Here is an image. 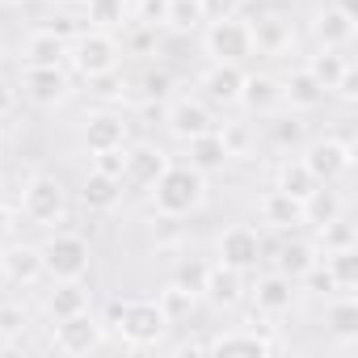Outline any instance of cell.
I'll list each match as a JSON object with an SVG mask.
<instances>
[{
  "label": "cell",
  "instance_id": "6da1fadb",
  "mask_svg": "<svg viewBox=\"0 0 358 358\" xmlns=\"http://www.w3.org/2000/svg\"><path fill=\"white\" fill-rule=\"evenodd\" d=\"M207 207V173L194 164H169L152 186V211L160 220H186Z\"/></svg>",
  "mask_w": 358,
  "mask_h": 358
},
{
  "label": "cell",
  "instance_id": "7a4b0ae2",
  "mask_svg": "<svg viewBox=\"0 0 358 358\" xmlns=\"http://www.w3.org/2000/svg\"><path fill=\"white\" fill-rule=\"evenodd\" d=\"M110 329L127 345H156L169 333V316L156 299H114L110 303Z\"/></svg>",
  "mask_w": 358,
  "mask_h": 358
},
{
  "label": "cell",
  "instance_id": "3957f363",
  "mask_svg": "<svg viewBox=\"0 0 358 358\" xmlns=\"http://www.w3.org/2000/svg\"><path fill=\"white\" fill-rule=\"evenodd\" d=\"M22 220L38 224V228H55L68 220V190L55 173H34L22 186Z\"/></svg>",
  "mask_w": 358,
  "mask_h": 358
},
{
  "label": "cell",
  "instance_id": "277c9868",
  "mask_svg": "<svg viewBox=\"0 0 358 358\" xmlns=\"http://www.w3.org/2000/svg\"><path fill=\"white\" fill-rule=\"evenodd\" d=\"M118 55H122V47L114 43L110 30H80V34L68 43V64H72L85 80H97V76L114 72V68H118Z\"/></svg>",
  "mask_w": 358,
  "mask_h": 358
},
{
  "label": "cell",
  "instance_id": "5b68a950",
  "mask_svg": "<svg viewBox=\"0 0 358 358\" xmlns=\"http://www.w3.org/2000/svg\"><path fill=\"white\" fill-rule=\"evenodd\" d=\"M93 262V249L80 232H51L43 245V270L51 278H85Z\"/></svg>",
  "mask_w": 358,
  "mask_h": 358
},
{
  "label": "cell",
  "instance_id": "8992f818",
  "mask_svg": "<svg viewBox=\"0 0 358 358\" xmlns=\"http://www.w3.org/2000/svg\"><path fill=\"white\" fill-rule=\"evenodd\" d=\"M207 55L215 64H245L253 51V34H249V22L236 13V17H224V22H211L207 26V38H203Z\"/></svg>",
  "mask_w": 358,
  "mask_h": 358
},
{
  "label": "cell",
  "instance_id": "52a82bcc",
  "mask_svg": "<svg viewBox=\"0 0 358 358\" xmlns=\"http://www.w3.org/2000/svg\"><path fill=\"white\" fill-rule=\"evenodd\" d=\"M303 164L312 169V177H316V182L333 186L337 177H345V173H350V164H354V148H350L345 139H333V135H324V139H312V143H308V152H303Z\"/></svg>",
  "mask_w": 358,
  "mask_h": 358
},
{
  "label": "cell",
  "instance_id": "ba28073f",
  "mask_svg": "<svg viewBox=\"0 0 358 358\" xmlns=\"http://www.w3.org/2000/svg\"><path fill=\"white\" fill-rule=\"evenodd\" d=\"M215 257H220V266H232V270L249 274V270H257V262H262V236H257L249 224H232V228L220 232Z\"/></svg>",
  "mask_w": 358,
  "mask_h": 358
},
{
  "label": "cell",
  "instance_id": "9c48e42d",
  "mask_svg": "<svg viewBox=\"0 0 358 358\" xmlns=\"http://www.w3.org/2000/svg\"><path fill=\"white\" fill-rule=\"evenodd\" d=\"M169 152L160 143H131L127 148V160H122V186L131 190H152L156 177L169 169Z\"/></svg>",
  "mask_w": 358,
  "mask_h": 358
},
{
  "label": "cell",
  "instance_id": "30bf717a",
  "mask_svg": "<svg viewBox=\"0 0 358 358\" xmlns=\"http://www.w3.org/2000/svg\"><path fill=\"white\" fill-rule=\"evenodd\" d=\"M101 337H106V324L93 312H76V316L55 320V337L51 341H55L59 354H89V350L101 345Z\"/></svg>",
  "mask_w": 358,
  "mask_h": 358
},
{
  "label": "cell",
  "instance_id": "8fae6325",
  "mask_svg": "<svg viewBox=\"0 0 358 358\" xmlns=\"http://www.w3.org/2000/svg\"><path fill=\"white\" fill-rule=\"evenodd\" d=\"M164 127H169L173 139L190 143V139L215 131V118H211V110H207L203 101H194V97H177V101L164 106Z\"/></svg>",
  "mask_w": 358,
  "mask_h": 358
},
{
  "label": "cell",
  "instance_id": "7c38bea8",
  "mask_svg": "<svg viewBox=\"0 0 358 358\" xmlns=\"http://www.w3.org/2000/svg\"><path fill=\"white\" fill-rule=\"evenodd\" d=\"M22 89H26V97H30L34 106H43V110L64 106L68 93H72L64 68H30V64H26V72H22Z\"/></svg>",
  "mask_w": 358,
  "mask_h": 358
},
{
  "label": "cell",
  "instance_id": "4fadbf2b",
  "mask_svg": "<svg viewBox=\"0 0 358 358\" xmlns=\"http://www.w3.org/2000/svg\"><path fill=\"white\" fill-rule=\"evenodd\" d=\"M0 274H5L13 287H34L47 274L43 270V249L38 245H22V241L5 245L0 249Z\"/></svg>",
  "mask_w": 358,
  "mask_h": 358
},
{
  "label": "cell",
  "instance_id": "5bb4252c",
  "mask_svg": "<svg viewBox=\"0 0 358 358\" xmlns=\"http://www.w3.org/2000/svg\"><path fill=\"white\" fill-rule=\"evenodd\" d=\"M127 135H131V127H127V118L114 114V110H97V114H89L85 127H80V143H85L89 152L127 148Z\"/></svg>",
  "mask_w": 358,
  "mask_h": 358
},
{
  "label": "cell",
  "instance_id": "9a60e30c",
  "mask_svg": "<svg viewBox=\"0 0 358 358\" xmlns=\"http://www.w3.org/2000/svg\"><path fill=\"white\" fill-rule=\"evenodd\" d=\"M354 13H345L337 0L333 5H324V9H316L312 13V38L320 43V47H329V51H341V47H350V38H354Z\"/></svg>",
  "mask_w": 358,
  "mask_h": 358
},
{
  "label": "cell",
  "instance_id": "2e32d148",
  "mask_svg": "<svg viewBox=\"0 0 358 358\" xmlns=\"http://www.w3.org/2000/svg\"><path fill=\"white\" fill-rule=\"evenodd\" d=\"M253 308L257 312H266V316H282V312H291V303H295V278H287L282 270H274V274H262L257 282H253Z\"/></svg>",
  "mask_w": 358,
  "mask_h": 358
},
{
  "label": "cell",
  "instance_id": "e0dca14e",
  "mask_svg": "<svg viewBox=\"0 0 358 358\" xmlns=\"http://www.w3.org/2000/svg\"><path fill=\"white\" fill-rule=\"evenodd\" d=\"M89 303H93V291L85 287V278H55V287L43 299L47 316H55V320L76 316V312H89Z\"/></svg>",
  "mask_w": 358,
  "mask_h": 358
},
{
  "label": "cell",
  "instance_id": "ac0fdd59",
  "mask_svg": "<svg viewBox=\"0 0 358 358\" xmlns=\"http://www.w3.org/2000/svg\"><path fill=\"white\" fill-rule=\"evenodd\" d=\"M241 106L249 114H278L287 101H282V80L270 76V72H257V76H245V89H241Z\"/></svg>",
  "mask_w": 358,
  "mask_h": 358
},
{
  "label": "cell",
  "instance_id": "d6986e66",
  "mask_svg": "<svg viewBox=\"0 0 358 358\" xmlns=\"http://www.w3.org/2000/svg\"><path fill=\"white\" fill-rule=\"evenodd\" d=\"M203 89L215 106H241V89H245V68L241 64H211L203 72Z\"/></svg>",
  "mask_w": 358,
  "mask_h": 358
},
{
  "label": "cell",
  "instance_id": "ffe728a7",
  "mask_svg": "<svg viewBox=\"0 0 358 358\" xmlns=\"http://www.w3.org/2000/svg\"><path fill=\"white\" fill-rule=\"evenodd\" d=\"M257 215H262V224H270L278 232H295L303 224V203L282 194V190H266L262 203H257Z\"/></svg>",
  "mask_w": 358,
  "mask_h": 358
},
{
  "label": "cell",
  "instance_id": "44dd1931",
  "mask_svg": "<svg viewBox=\"0 0 358 358\" xmlns=\"http://www.w3.org/2000/svg\"><path fill=\"white\" fill-rule=\"evenodd\" d=\"M80 203H85L89 211H97V215L114 211V207L122 203V177H110V173H97V169H89L85 186H80Z\"/></svg>",
  "mask_w": 358,
  "mask_h": 358
},
{
  "label": "cell",
  "instance_id": "7402d4cb",
  "mask_svg": "<svg viewBox=\"0 0 358 358\" xmlns=\"http://www.w3.org/2000/svg\"><path fill=\"white\" fill-rule=\"evenodd\" d=\"M249 34H253V51L262 55H282L291 47V22H282L278 13H266V17H249Z\"/></svg>",
  "mask_w": 358,
  "mask_h": 358
},
{
  "label": "cell",
  "instance_id": "603a6c76",
  "mask_svg": "<svg viewBox=\"0 0 358 358\" xmlns=\"http://www.w3.org/2000/svg\"><path fill=\"white\" fill-rule=\"evenodd\" d=\"M207 350L211 354H253V358H262V354H274L278 341L257 333V329H232V333H220L215 341H207Z\"/></svg>",
  "mask_w": 358,
  "mask_h": 358
},
{
  "label": "cell",
  "instance_id": "cb8c5ba5",
  "mask_svg": "<svg viewBox=\"0 0 358 358\" xmlns=\"http://www.w3.org/2000/svg\"><path fill=\"white\" fill-rule=\"evenodd\" d=\"M203 295L211 299V303H220V308H236L241 299H245V274L241 270H232V266H211L207 270V287H203Z\"/></svg>",
  "mask_w": 358,
  "mask_h": 358
},
{
  "label": "cell",
  "instance_id": "d4e9b609",
  "mask_svg": "<svg viewBox=\"0 0 358 358\" xmlns=\"http://www.w3.org/2000/svg\"><path fill=\"white\" fill-rule=\"evenodd\" d=\"M22 55H26L30 68H59V64L68 59V38H59L55 30L43 26V30H34V34L26 38V51H22Z\"/></svg>",
  "mask_w": 358,
  "mask_h": 358
},
{
  "label": "cell",
  "instance_id": "484cf974",
  "mask_svg": "<svg viewBox=\"0 0 358 358\" xmlns=\"http://www.w3.org/2000/svg\"><path fill=\"white\" fill-rule=\"evenodd\" d=\"M324 89H320V80L308 72V68H295L287 80H282V101L291 106V110H316V106H324Z\"/></svg>",
  "mask_w": 358,
  "mask_h": 358
},
{
  "label": "cell",
  "instance_id": "4316f807",
  "mask_svg": "<svg viewBox=\"0 0 358 358\" xmlns=\"http://www.w3.org/2000/svg\"><path fill=\"white\" fill-rule=\"evenodd\" d=\"M186 152H190V164L199 169V173H220L232 156H228V148H224V139H220V131H207V135H199V139H190L186 143Z\"/></svg>",
  "mask_w": 358,
  "mask_h": 358
},
{
  "label": "cell",
  "instance_id": "83f0119b",
  "mask_svg": "<svg viewBox=\"0 0 358 358\" xmlns=\"http://www.w3.org/2000/svg\"><path fill=\"white\" fill-rule=\"evenodd\" d=\"M316 186H320V182L312 177V169L303 164V156H299V160H282V164H278L274 190H282V194H291V199H299V203H303Z\"/></svg>",
  "mask_w": 358,
  "mask_h": 358
},
{
  "label": "cell",
  "instance_id": "f1b7e54d",
  "mask_svg": "<svg viewBox=\"0 0 358 358\" xmlns=\"http://www.w3.org/2000/svg\"><path fill=\"white\" fill-rule=\"evenodd\" d=\"M341 207H345L341 194L320 182V186L303 199V224H316V228H320V224H333V220H341Z\"/></svg>",
  "mask_w": 358,
  "mask_h": 358
},
{
  "label": "cell",
  "instance_id": "f546056e",
  "mask_svg": "<svg viewBox=\"0 0 358 358\" xmlns=\"http://www.w3.org/2000/svg\"><path fill=\"white\" fill-rule=\"evenodd\" d=\"M324 324H329V333H333L337 341H358V303H354L350 295L333 299L329 312H324Z\"/></svg>",
  "mask_w": 358,
  "mask_h": 358
},
{
  "label": "cell",
  "instance_id": "4dcf8cb0",
  "mask_svg": "<svg viewBox=\"0 0 358 358\" xmlns=\"http://www.w3.org/2000/svg\"><path fill=\"white\" fill-rule=\"evenodd\" d=\"M312 262H320V249L312 245V241H299V236H291L282 249H278V270L287 274V278H299Z\"/></svg>",
  "mask_w": 358,
  "mask_h": 358
},
{
  "label": "cell",
  "instance_id": "1f68e13d",
  "mask_svg": "<svg viewBox=\"0 0 358 358\" xmlns=\"http://www.w3.org/2000/svg\"><path fill=\"white\" fill-rule=\"evenodd\" d=\"M85 17L93 30H118L131 17V0H85Z\"/></svg>",
  "mask_w": 358,
  "mask_h": 358
},
{
  "label": "cell",
  "instance_id": "d6a6232c",
  "mask_svg": "<svg viewBox=\"0 0 358 358\" xmlns=\"http://www.w3.org/2000/svg\"><path fill=\"white\" fill-rule=\"evenodd\" d=\"M160 26H169L173 34H190V30H199V26H203V9H199V0H164Z\"/></svg>",
  "mask_w": 358,
  "mask_h": 358
},
{
  "label": "cell",
  "instance_id": "836d02e7",
  "mask_svg": "<svg viewBox=\"0 0 358 358\" xmlns=\"http://www.w3.org/2000/svg\"><path fill=\"white\" fill-rule=\"evenodd\" d=\"M303 68H308V72L320 80V89H324V93H333V85L341 80V72H345L350 64H345V55H341V51H329V47H320V51H316V55H312Z\"/></svg>",
  "mask_w": 358,
  "mask_h": 358
},
{
  "label": "cell",
  "instance_id": "e575fe53",
  "mask_svg": "<svg viewBox=\"0 0 358 358\" xmlns=\"http://www.w3.org/2000/svg\"><path fill=\"white\" fill-rule=\"evenodd\" d=\"M320 262L329 266V274H333L337 291H354V287H358V245H354V249H337V253H324Z\"/></svg>",
  "mask_w": 358,
  "mask_h": 358
},
{
  "label": "cell",
  "instance_id": "d590c367",
  "mask_svg": "<svg viewBox=\"0 0 358 358\" xmlns=\"http://www.w3.org/2000/svg\"><path fill=\"white\" fill-rule=\"evenodd\" d=\"M316 241H320L324 253H337V249H354V245H358V236H354V228H350L345 220L320 224V228H316Z\"/></svg>",
  "mask_w": 358,
  "mask_h": 358
},
{
  "label": "cell",
  "instance_id": "8d00e7d4",
  "mask_svg": "<svg viewBox=\"0 0 358 358\" xmlns=\"http://www.w3.org/2000/svg\"><path fill=\"white\" fill-rule=\"evenodd\" d=\"M194 299H199V295H190L186 287H177V282H173V287H164V291H160V299H156V303L164 308V316H169V324H173V320H182V316H190V312H194Z\"/></svg>",
  "mask_w": 358,
  "mask_h": 358
},
{
  "label": "cell",
  "instance_id": "74e56055",
  "mask_svg": "<svg viewBox=\"0 0 358 358\" xmlns=\"http://www.w3.org/2000/svg\"><path fill=\"white\" fill-rule=\"evenodd\" d=\"M207 262H194V257H186L182 266H177V274H173V282L177 287H186L190 295H203V287H207Z\"/></svg>",
  "mask_w": 358,
  "mask_h": 358
},
{
  "label": "cell",
  "instance_id": "f35d334b",
  "mask_svg": "<svg viewBox=\"0 0 358 358\" xmlns=\"http://www.w3.org/2000/svg\"><path fill=\"white\" fill-rule=\"evenodd\" d=\"M299 282H303L312 295H333V291H337V282H333V274H329L324 262H312V266L299 274Z\"/></svg>",
  "mask_w": 358,
  "mask_h": 358
},
{
  "label": "cell",
  "instance_id": "ab89813d",
  "mask_svg": "<svg viewBox=\"0 0 358 358\" xmlns=\"http://www.w3.org/2000/svg\"><path fill=\"white\" fill-rule=\"evenodd\" d=\"M303 139H308V127L299 118H278L274 122V143L278 148H299Z\"/></svg>",
  "mask_w": 358,
  "mask_h": 358
},
{
  "label": "cell",
  "instance_id": "60d3db41",
  "mask_svg": "<svg viewBox=\"0 0 358 358\" xmlns=\"http://www.w3.org/2000/svg\"><path fill=\"white\" fill-rule=\"evenodd\" d=\"M220 139H224L228 156H249V127H241V122H224Z\"/></svg>",
  "mask_w": 358,
  "mask_h": 358
},
{
  "label": "cell",
  "instance_id": "b9f144b4",
  "mask_svg": "<svg viewBox=\"0 0 358 358\" xmlns=\"http://www.w3.org/2000/svg\"><path fill=\"white\" fill-rule=\"evenodd\" d=\"M245 0H199L203 9V22H224V17H236Z\"/></svg>",
  "mask_w": 358,
  "mask_h": 358
},
{
  "label": "cell",
  "instance_id": "7bdbcfd3",
  "mask_svg": "<svg viewBox=\"0 0 358 358\" xmlns=\"http://www.w3.org/2000/svg\"><path fill=\"white\" fill-rule=\"evenodd\" d=\"M122 160H127V148L93 152V169H97V173H110V177H122Z\"/></svg>",
  "mask_w": 358,
  "mask_h": 358
},
{
  "label": "cell",
  "instance_id": "ee69618b",
  "mask_svg": "<svg viewBox=\"0 0 358 358\" xmlns=\"http://www.w3.org/2000/svg\"><path fill=\"white\" fill-rule=\"evenodd\" d=\"M169 89H173L169 72H156V68H152V72L143 76V93H148L152 101H164V97H169Z\"/></svg>",
  "mask_w": 358,
  "mask_h": 358
},
{
  "label": "cell",
  "instance_id": "f6af8a7d",
  "mask_svg": "<svg viewBox=\"0 0 358 358\" xmlns=\"http://www.w3.org/2000/svg\"><path fill=\"white\" fill-rule=\"evenodd\" d=\"M17 224H22V211L9 207V203H0V245H5V241L17 232Z\"/></svg>",
  "mask_w": 358,
  "mask_h": 358
},
{
  "label": "cell",
  "instance_id": "bcb514c9",
  "mask_svg": "<svg viewBox=\"0 0 358 358\" xmlns=\"http://www.w3.org/2000/svg\"><path fill=\"white\" fill-rule=\"evenodd\" d=\"M333 93H337L341 101H354V97H358V72H354V68H345V72H341V80L333 85Z\"/></svg>",
  "mask_w": 358,
  "mask_h": 358
},
{
  "label": "cell",
  "instance_id": "7dc6e473",
  "mask_svg": "<svg viewBox=\"0 0 358 358\" xmlns=\"http://www.w3.org/2000/svg\"><path fill=\"white\" fill-rule=\"evenodd\" d=\"M22 324H26V316L17 308H0V333H17Z\"/></svg>",
  "mask_w": 358,
  "mask_h": 358
},
{
  "label": "cell",
  "instance_id": "c3c4849f",
  "mask_svg": "<svg viewBox=\"0 0 358 358\" xmlns=\"http://www.w3.org/2000/svg\"><path fill=\"white\" fill-rule=\"evenodd\" d=\"M5 114H13V89H9V80L0 76V118Z\"/></svg>",
  "mask_w": 358,
  "mask_h": 358
},
{
  "label": "cell",
  "instance_id": "681fc988",
  "mask_svg": "<svg viewBox=\"0 0 358 358\" xmlns=\"http://www.w3.org/2000/svg\"><path fill=\"white\" fill-rule=\"evenodd\" d=\"M0 203H5V177H0Z\"/></svg>",
  "mask_w": 358,
  "mask_h": 358
},
{
  "label": "cell",
  "instance_id": "f907efd6",
  "mask_svg": "<svg viewBox=\"0 0 358 358\" xmlns=\"http://www.w3.org/2000/svg\"><path fill=\"white\" fill-rule=\"evenodd\" d=\"M0 5H22V0H0Z\"/></svg>",
  "mask_w": 358,
  "mask_h": 358
},
{
  "label": "cell",
  "instance_id": "816d5d0a",
  "mask_svg": "<svg viewBox=\"0 0 358 358\" xmlns=\"http://www.w3.org/2000/svg\"><path fill=\"white\" fill-rule=\"evenodd\" d=\"M0 51H5V38H0Z\"/></svg>",
  "mask_w": 358,
  "mask_h": 358
},
{
  "label": "cell",
  "instance_id": "f5cc1de1",
  "mask_svg": "<svg viewBox=\"0 0 358 358\" xmlns=\"http://www.w3.org/2000/svg\"><path fill=\"white\" fill-rule=\"evenodd\" d=\"M131 5H139V0H131Z\"/></svg>",
  "mask_w": 358,
  "mask_h": 358
},
{
  "label": "cell",
  "instance_id": "db71d44e",
  "mask_svg": "<svg viewBox=\"0 0 358 358\" xmlns=\"http://www.w3.org/2000/svg\"><path fill=\"white\" fill-rule=\"evenodd\" d=\"M0 249H5V245H0Z\"/></svg>",
  "mask_w": 358,
  "mask_h": 358
},
{
  "label": "cell",
  "instance_id": "11a10c76",
  "mask_svg": "<svg viewBox=\"0 0 358 358\" xmlns=\"http://www.w3.org/2000/svg\"><path fill=\"white\" fill-rule=\"evenodd\" d=\"M0 148H5V143H0Z\"/></svg>",
  "mask_w": 358,
  "mask_h": 358
}]
</instances>
